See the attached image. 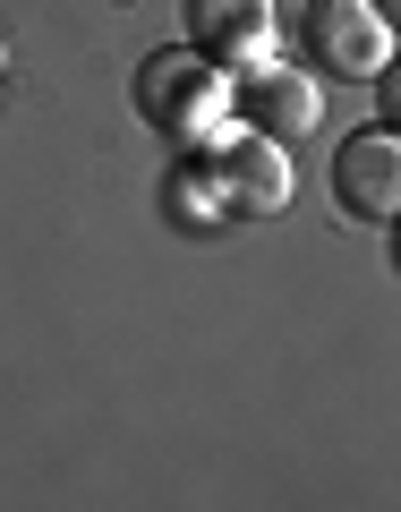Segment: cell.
Here are the masks:
<instances>
[{"mask_svg": "<svg viewBox=\"0 0 401 512\" xmlns=\"http://www.w3.org/2000/svg\"><path fill=\"white\" fill-rule=\"evenodd\" d=\"M376 94H384V128H401V60L384 69V86H376Z\"/></svg>", "mask_w": 401, "mask_h": 512, "instance_id": "8", "label": "cell"}, {"mask_svg": "<svg viewBox=\"0 0 401 512\" xmlns=\"http://www.w3.org/2000/svg\"><path fill=\"white\" fill-rule=\"evenodd\" d=\"M171 205H180V214H222V180H205V171H180V180H171Z\"/></svg>", "mask_w": 401, "mask_h": 512, "instance_id": "7", "label": "cell"}, {"mask_svg": "<svg viewBox=\"0 0 401 512\" xmlns=\"http://www.w3.org/2000/svg\"><path fill=\"white\" fill-rule=\"evenodd\" d=\"M393 265H401V222H393Z\"/></svg>", "mask_w": 401, "mask_h": 512, "instance_id": "10", "label": "cell"}, {"mask_svg": "<svg viewBox=\"0 0 401 512\" xmlns=\"http://www.w3.org/2000/svg\"><path fill=\"white\" fill-rule=\"evenodd\" d=\"M308 43L333 77H384L393 69V18H384L376 0H316Z\"/></svg>", "mask_w": 401, "mask_h": 512, "instance_id": "2", "label": "cell"}, {"mask_svg": "<svg viewBox=\"0 0 401 512\" xmlns=\"http://www.w3.org/2000/svg\"><path fill=\"white\" fill-rule=\"evenodd\" d=\"M376 9H384V18H393V26H401V0H376Z\"/></svg>", "mask_w": 401, "mask_h": 512, "instance_id": "9", "label": "cell"}, {"mask_svg": "<svg viewBox=\"0 0 401 512\" xmlns=\"http://www.w3.org/2000/svg\"><path fill=\"white\" fill-rule=\"evenodd\" d=\"M188 43H197L214 69H265L282 60V35H274V0H188Z\"/></svg>", "mask_w": 401, "mask_h": 512, "instance_id": "3", "label": "cell"}, {"mask_svg": "<svg viewBox=\"0 0 401 512\" xmlns=\"http://www.w3.org/2000/svg\"><path fill=\"white\" fill-rule=\"evenodd\" d=\"M231 103L248 111V128H265V137H308V128L325 120V86L299 77V69H282V60L248 69V86H231Z\"/></svg>", "mask_w": 401, "mask_h": 512, "instance_id": "6", "label": "cell"}, {"mask_svg": "<svg viewBox=\"0 0 401 512\" xmlns=\"http://www.w3.org/2000/svg\"><path fill=\"white\" fill-rule=\"evenodd\" d=\"M137 111L163 128L171 146H205L222 120H231V77L197 52V43H171L137 69Z\"/></svg>", "mask_w": 401, "mask_h": 512, "instance_id": "1", "label": "cell"}, {"mask_svg": "<svg viewBox=\"0 0 401 512\" xmlns=\"http://www.w3.org/2000/svg\"><path fill=\"white\" fill-rule=\"evenodd\" d=\"M0 60H9V43H0Z\"/></svg>", "mask_w": 401, "mask_h": 512, "instance_id": "11", "label": "cell"}, {"mask_svg": "<svg viewBox=\"0 0 401 512\" xmlns=\"http://www.w3.org/2000/svg\"><path fill=\"white\" fill-rule=\"evenodd\" d=\"M214 180H222V205L231 214H282L291 205V154L265 128H239V137H222Z\"/></svg>", "mask_w": 401, "mask_h": 512, "instance_id": "5", "label": "cell"}, {"mask_svg": "<svg viewBox=\"0 0 401 512\" xmlns=\"http://www.w3.org/2000/svg\"><path fill=\"white\" fill-rule=\"evenodd\" d=\"M333 197L359 222H401V128H359L333 154Z\"/></svg>", "mask_w": 401, "mask_h": 512, "instance_id": "4", "label": "cell"}]
</instances>
